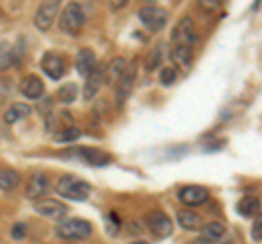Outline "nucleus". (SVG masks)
<instances>
[{"label":"nucleus","mask_w":262,"mask_h":244,"mask_svg":"<svg viewBox=\"0 0 262 244\" xmlns=\"http://www.w3.org/2000/svg\"><path fill=\"white\" fill-rule=\"evenodd\" d=\"M57 192L68 201H85L90 194H92V188H90V183L83 181V179L63 175V177H59V181H57Z\"/></svg>","instance_id":"f257e3e1"},{"label":"nucleus","mask_w":262,"mask_h":244,"mask_svg":"<svg viewBox=\"0 0 262 244\" xmlns=\"http://www.w3.org/2000/svg\"><path fill=\"white\" fill-rule=\"evenodd\" d=\"M92 233V225L83 218H66L57 225V235L63 240H83Z\"/></svg>","instance_id":"f03ea898"},{"label":"nucleus","mask_w":262,"mask_h":244,"mask_svg":"<svg viewBox=\"0 0 262 244\" xmlns=\"http://www.w3.org/2000/svg\"><path fill=\"white\" fill-rule=\"evenodd\" d=\"M83 22H85V13H83V9H81L79 3H68V5H66V9L61 11V20H59L63 33L79 35Z\"/></svg>","instance_id":"7ed1b4c3"},{"label":"nucleus","mask_w":262,"mask_h":244,"mask_svg":"<svg viewBox=\"0 0 262 244\" xmlns=\"http://www.w3.org/2000/svg\"><path fill=\"white\" fill-rule=\"evenodd\" d=\"M138 18H140L144 29H149L151 33H158V31L164 29V24H166L168 13H166V9H162V7H142V9L138 11Z\"/></svg>","instance_id":"20e7f679"},{"label":"nucleus","mask_w":262,"mask_h":244,"mask_svg":"<svg viewBox=\"0 0 262 244\" xmlns=\"http://www.w3.org/2000/svg\"><path fill=\"white\" fill-rule=\"evenodd\" d=\"M61 157H77V159H83L88 161V164H92V166H107L110 164V155L107 153H101V151H96V149H68V151H63L61 153Z\"/></svg>","instance_id":"39448f33"},{"label":"nucleus","mask_w":262,"mask_h":244,"mask_svg":"<svg viewBox=\"0 0 262 244\" xmlns=\"http://www.w3.org/2000/svg\"><path fill=\"white\" fill-rule=\"evenodd\" d=\"M170 37H173V42L177 46H192L196 42V31H194L192 18H182V20H179L175 24V29H173V33H170Z\"/></svg>","instance_id":"423d86ee"},{"label":"nucleus","mask_w":262,"mask_h":244,"mask_svg":"<svg viewBox=\"0 0 262 244\" xmlns=\"http://www.w3.org/2000/svg\"><path fill=\"white\" fill-rule=\"evenodd\" d=\"M57 11H59V3H55V0H51V3H42L35 11V27L39 31H48L53 27L55 18H57Z\"/></svg>","instance_id":"0eeeda50"},{"label":"nucleus","mask_w":262,"mask_h":244,"mask_svg":"<svg viewBox=\"0 0 262 244\" xmlns=\"http://www.w3.org/2000/svg\"><path fill=\"white\" fill-rule=\"evenodd\" d=\"M35 211L37 214H42V216H46V218L61 221V218L66 216V211H68V207H66L63 203L55 201V199H39V201H35Z\"/></svg>","instance_id":"6e6552de"},{"label":"nucleus","mask_w":262,"mask_h":244,"mask_svg":"<svg viewBox=\"0 0 262 244\" xmlns=\"http://www.w3.org/2000/svg\"><path fill=\"white\" fill-rule=\"evenodd\" d=\"M177 199L184 203V205H201V203L208 201V190L201 188V185H186V188H182L177 192Z\"/></svg>","instance_id":"1a4fd4ad"},{"label":"nucleus","mask_w":262,"mask_h":244,"mask_svg":"<svg viewBox=\"0 0 262 244\" xmlns=\"http://www.w3.org/2000/svg\"><path fill=\"white\" fill-rule=\"evenodd\" d=\"M149 227L151 231L155 235H160V238H166V235L173 233V221L164 214V211H153V214H149Z\"/></svg>","instance_id":"9d476101"},{"label":"nucleus","mask_w":262,"mask_h":244,"mask_svg":"<svg viewBox=\"0 0 262 244\" xmlns=\"http://www.w3.org/2000/svg\"><path fill=\"white\" fill-rule=\"evenodd\" d=\"M48 188H51V183H48V177L42 175V173H37V175H33L29 179V183H27V197L33 199V201H39L48 192Z\"/></svg>","instance_id":"9b49d317"},{"label":"nucleus","mask_w":262,"mask_h":244,"mask_svg":"<svg viewBox=\"0 0 262 244\" xmlns=\"http://www.w3.org/2000/svg\"><path fill=\"white\" fill-rule=\"evenodd\" d=\"M63 68H66V63H63V59L57 53H46L44 55V59H42V70L46 72L51 79H61V75H63Z\"/></svg>","instance_id":"f8f14e48"},{"label":"nucleus","mask_w":262,"mask_h":244,"mask_svg":"<svg viewBox=\"0 0 262 244\" xmlns=\"http://www.w3.org/2000/svg\"><path fill=\"white\" fill-rule=\"evenodd\" d=\"M94 66H96V57H94V53L90 51V48H81L79 55H77V72H79L81 77H85V79H88V77L96 70Z\"/></svg>","instance_id":"ddd939ff"},{"label":"nucleus","mask_w":262,"mask_h":244,"mask_svg":"<svg viewBox=\"0 0 262 244\" xmlns=\"http://www.w3.org/2000/svg\"><path fill=\"white\" fill-rule=\"evenodd\" d=\"M103 81H105V72H103L101 68H96L92 75L85 79V85H83V99H85V101H92V99H94L96 92H98V89H101V85H103Z\"/></svg>","instance_id":"4468645a"},{"label":"nucleus","mask_w":262,"mask_h":244,"mask_svg":"<svg viewBox=\"0 0 262 244\" xmlns=\"http://www.w3.org/2000/svg\"><path fill=\"white\" fill-rule=\"evenodd\" d=\"M236 209H238V214L245 216V218H251L253 214H260V199L253 197V194H245V197L238 201V205H236Z\"/></svg>","instance_id":"2eb2a0df"},{"label":"nucleus","mask_w":262,"mask_h":244,"mask_svg":"<svg viewBox=\"0 0 262 244\" xmlns=\"http://www.w3.org/2000/svg\"><path fill=\"white\" fill-rule=\"evenodd\" d=\"M225 235V227L221 225V223H210V225H206L201 229V238H199V244L203 242V244H214V242H219L221 238Z\"/></svg>","instance_id":"dca6fc26"},{"label":"nucleus","mask_w":262,"mask_h":244,"mask_svg":"<svg viewBox=\"0 0 262 244\" xmlns=\"http://www.w3.org/2000/svg\"><path fill=\"white\" fill-rule=\"evenodd\" d=\"M20 92L27 96V99H39L44 94V83L37 77H27L20 83Z\"/></svg>","instance_id":"f3484780"},{"label":"nucleus","mask_w":262,"mask_h":244,"mask_svg":"<svg viewBox=\"0 0 262 244\" xmlns=\"http://www.w3.org/2000/svg\"><path fill=\"white\" fill-rule=\"evenodd\" d=\"M127 61L125 59H120V57H118V59H114V61H110V66H107V72H105V79H107L110 81V83H120V81H122V77H125L127 75Z\"/></svg>","instance_id":"a211bd4d"},{"label":"nucleus","mask_w":262,"mask_h":244,"mask_svg":"<svg viewBox=\"0 0 262 244\" xmlns=\"http://www.w3.org/2000/svg\"><path fill=\"white\" fill-rule=\"evenodd\" d=\"M177 223L188 231H196V229L201 231V216L194 214V211H188V209L177 211Z\"/></svg>","instance_id":"6ab92c4d"},{"label":"nucleus","mask_w":262,"mask_h":244,"mask_svg":"<svg viewBox=\"0 0 262 244\" xmlns=\"http://www.w3.org/2000/svg\"><path fill=\"white\" fill-rule=\"evenodd\" d=\"M29 113H31V107H29V105L15 103V105H11V107L7 109V113H5V122H7V125H13V122H18V120H22V118H27Z\"/></svg>","instance_id":"aec40b11"},{"label":"nucleus","mask_w":262,"mask_h":244,"mask_svg":"<svg viewBox=\"0 0 262 244\" xmlns=\"http://www.w3.org/2000/svg\"><path fill=\"white\" fill-rule=\"evenodd\" d=\"M20 183V175L9 168H0V190H15Z\"/></svg>","instance_id":"412c9836"},{"label":"nucleus","mask_w":262,"mask_h":244,"mask_svg":"<svg viewBox=\"0 0 262 244\" xmlns=\"http://www.w3.org/2000/svg\"><path fill=\"white\" fill-rule=\"evenodd\" d=\"M170 57H173V61L179 68H188L192 63V48L190 46H175V51Z\"/></svg>","instance_id":"4be33fe9"},{"label":"nucleus","mask_w":262,"mask_h":244,"mask_svg":"<svg viewBox=\"0 0 262 244\" xmlns=\"http://www.w3.org/2000/svg\"><path fill=\"white\" fill-rule=\"evenodd\" d=\"M11 63H15V57H13V48L7 44V42H0V72L7 70L11 66Z\"/></svg>","instance_id":"5701e85b"},{"label":"nucleus","mask_w":262,"mask_h":244,"mask_svg":"<svg viewBox=\"0 0 262 244\" xmlns=\"http://www.w3.org/2000/svg\"><path fill=\"white\" fill-rule=\"evenodd\" d=\"M134 68H131V70H127V75L125 77H122V81H120V83H118V99L120 101H125V96L131 92V85H134Z\"/></svg>","instance_id":"b1692460"},{"label":"nucleus","mask_w":262,"mask_h":244,"mask_svg":"<svg viewBox=\"0 0 262 244\" xmlns=\"http://www.w3.org/2000/svg\"><path fill=\"white\" fill-rule=\"evenodd\" d=\"M79 96V87L75 83H68V85H63L59 89V101L61 103H72Z\"/></svg>","instance_id":"393cba45"},{"label":"nucleus","mask_w":262,"mask_h":244,"mask_svg":"<svg viewBox=\"0 0 262 244\" xmlns=\"http://www.w3.org/2000/svg\"><path fill=\"white\" fill-rule=\"evenodd\" d=\"M81 137V131L77 127H68V129H63V131L57 135V140L59 142H63V144H68V142H77Z\"/></svg>","instance_id":"a878e982"},{"label":"nucleus","mask_w":262,"mask_h":244,"mask_svg":"<svg viewBox=\"0 0 262 244\" xmlns=\"http://www.w3.org/2000/svg\"><path fill=\"white\" fill-rule=\"evenodd\" d=\"M175 79H177V70L175 68H162V72H160V83L162 85L175 83Z\"/></svg>","instance_id":"bb28decb"},{"label":"nucleus","mask_w":262,"mask_h":244,"mask_svg":"<svg viewBox=\"0 0 262 244\" xmlns=\"http://www.w3.org/2000/svg\"><path fill=\"white\" fill-rule=\"evenodd\" d=\"M251 240L253 242H260L262 240V209L260 214L253 218V227H251Z\"/></svg>","instance_id":"cd10ccee"},{"label":"nucleus","mask_w":262,"mask_h":244,"mask_svg":"<svg viewBox=\"0 0 262 244\" xmlns=\"http://www.w3.org/2000/svg\"><path fill=\"white\" fill-rule=\"evenodd\" d=\"M162 51H164V48L158 46V48H155V51L151 53V59L146 61V68H149V70H153V68L160 66V61H162Z\"/></svg>","instance_id":"c85d7f7f"},{"label":"nucleus","mask_w":262,"mask_h":244,"mask_svg":"<svg viewBox=\"0 0 262 244\" xmlns=\"http://www.w3.org/2000/svg\"><path fill=\"white\" fill-rule=\"evenodd\" d=\"M11 235L15 240H22L24 235H27V225H22V223H15L13 225V229H11Z\"/></svg>","instance_id":"c756f323"},{"label":"nucleus","mask_w":262,"mask_h":244,"mask_svg":"<svg viewBox=\"0 0 262 244\" xmlns=\"http://www.w3.org/2000/svg\"><path fill=\"white\" fill-rule=\"evenodd\" d=\"M129 244H149V242H142V240H138V242H129Z\"/></svg>","instance_id":"7c9ffc66"},{"label":"nucleus","mask_w":262,"mask_h":244,"mask_svg":"<svg viewBox=\"0 0 262 244\" xmlns=\"http://www.w3.org/2000/svg\"><path fill=\"white\" fill-rule=\"evenodd\" d=\"M3 103H5V99H3V94H0V107H3Z\"/></svg>","instance_id":"2f4dec72"}]
</instances>
